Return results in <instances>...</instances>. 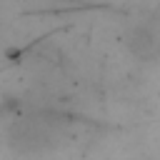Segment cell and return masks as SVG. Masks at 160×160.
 Masks as SVG:
<instances>
[{
    "mask_svg": "<svg viewBox=\"0 0 160 160\" xmlns=\"http://www.w3.org/2000/svg\"><path fill=\"white\" fill-rule=\"evenodd\" d=\"M125 42H128V50L138 58V60H152L158 52H160V42H158V35L150 30V28H145V25H138V28H132L130 32H128V38H125Z\"/></svg>",
    "mask_w": 160,
    "mask_h": 160,
    "instance_id": "obj_1",
    "label": "cell"
}]
</instances>
